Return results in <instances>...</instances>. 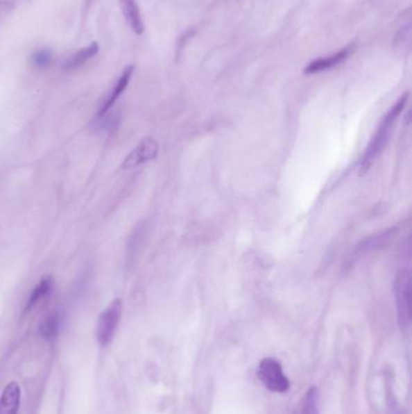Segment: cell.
I'll return each instance as SVG.
<instances>
[{
  "instance_id": "6da1fadb",
  "label": "cell",
  "mask_w": 412,
  "mask_h": 414,
  "mask_svg": "<svg viewBox=\"0 0 412 414\" xmlns=\"http://www.w3.org/2000/svg\"><path fill=\"white\" fill-rule=\"evenodd\" d=\"M408 101L409 92H406L395 102L393 107L389 109L387 114L384 115V118L381 120L377 131L366 148V153L361 156V163H359V176L368 174V171L370 169L372 164L377 160L379 154L384 151V147L387 146V143H388L394 124L399 118V115L403 113L404 108L408 104Z\"/></svg>"
},
{
  "instance_id": "7a4b0ae2",
  "label": "cell",
  "mask_w": 412,
  "mask_h": 414,
  "mask_svg": "<svg viewBox=\"0 0 412 414\" xmlns=\"http://www.w3.org/2000/svg\"><path fill=\"white\" fill-rule=\"evenodd\" d=\"M394 297L398 310L399 324L406 330L411 322V273L400 270L394 280Z\"/></svg>"
},
{
  "instance_id": "3957f363",
  "label": "cell",
  "mask_w": 412,
  "mask_h": 414,
  "mask_svg": "<svg viewBox=\"0 0 412 414\" xmlns=\"http://www.w3.org/2000/svg\"><path fill=\"white\" fill-rule=\"evenodd\" d=\"M258 376L267 390L278 394L289 390L291 381L286 373L283 372L282 365L276 358H262L259 363Z\"/></svg>"
},
{
  "instance_id": "277c9868",
  "label": "cell",
  "mask_w": 412,
  "mask_h": 414,
  "mask_svg": "<svg viewBox=\"0 0 412 414\" xmlns=\"http://www.w3.org/2000/svg\"><path fill=\"white\" fill-rule=\"evenodd\" d=\"M122 301L120 298L114 299L110 306L101 314L97 325V340L101 345H107L112 342L121 320Z\"/></svg>"
},
{
  "instance_id": "5b68a950",
  "label": "cell",
  "mask_w": 412,
  "mask_h": 414,
  "mask_svg": "<svg viewBox=\"0 0 412 414\" xmlns=\"http://www.w3.org/2000/svg\"><path fill=\"white\" fill-rule=\"evenodd\" d=\"M159 153V144L154 138H146L126 156L122 163V169H131L144 164L146 161L153 160Z\"/></svg>"
},
{
  "instance_id": "8992f818",
  "label": "cell",
  "mask_w": 412,
  "mask_h": 414,
  "mask_svg": "<svg viewBox=\"0 0 412 414\" xmlns=\"http://www.w3.org/2000/svg\"><path fill=\"white\" fill-rule=\"evenodd\" d=\"M353 49H354V45H350V47H343L340 51H337L336 53H333L330 56L314 60V61L311 62L309 65L304 67V74H307V76L318 74V73L329 71V69H332L334 67L341 65L342 62L346 61L347 58L351 56Z\"/></svg>"
},
{
  "instance_id": "52a82bcc",
  "label": "cell",
  "mask_w": 412,
  "mask_h": 414,
  "mask_svg": "<svg viewBox=\"0 0 412 414\" xmlns=\"http://www.w3.org/2000/svg\"><path fill=\"white\" fill-rule=\"evenodd\" d=\"M133 71H135V67L133 66H128L127 68H125V71L122 73L121 76L119 78L117 84L114 85L112 92H110V94L104 101V104H102V107L99 109L98 118H103L104 115L108 113L112 106L115 104L117 99H120V96L125 92V90H126L127 86L130 84V81H131Z\"/></svg>"
},
{
  "instance_id": "ba28073f",
  "label": "cell",
  "mask_w": 412,
  "mask_h": 414,
  "mask_svg": "<svg viewBox=\"0 0 412 414\" xmlns=\"http://www.w3.org/2000/svg\"><path fill=\"white\" fill-rule=\"evenodd\" d=\"M21 401V389L16 381L9 383L0 397V414H17Z\"/></svg>"
},
{
  "instance_id": "9c48e42d",
  "label": "cell",
  "mask_w": 412,
  "mask_h": 414,
  "mask_svg": "<svg viewBox=\"0 0 412 414\" xmlns=\"http://www.w3.org/2000/svg\"><path fill=\"white\" fill-rule=\"evenodd\" d=\"M122 13L135 33L141 35L144 32V24L136 0H119Z\"/></svg>"
},
{
  "instance_id": "30bf717a",
  "label": "cell",
  "mask_w": 412,
  "mask_h": 414,
  "mask_svg": "<svg viewBox=\"0 0 412 414\" xmlns=\"http://www.w3.org/2000/svg\"><path fill=\"white\" fill-rule=\"evenodd\" d=\"M99 51V45L97 42H92L89 47H85L79 51L74 53L73 56L67 61V69H76L79 67L84 66L86 62L92 60Z\"/></svg>"
},
{
  "instance_id": "8fae6325",
  "label": "cell",
  "mask_w": 412,
  "mask_h": 414,
  "mask_svg": "<svg viewBox=\"0 0 412 414\" xmlns=\"http://www.w3.org/2000/svg\"><path fill=\"white\" fill-rule=\"evenodd\" d=\"M52 288H53V280L51 278L42 279L31 293L28 301L24 306V311L32 310L39 301L51 293Z\"/></svg>"
},
{
  "instance_id": "7c38bea8",
  "label": "cell",
  "mask_w": 412,
  "mask_h": 414,
  "mask_svg": "<svg viewBox=\"0 0 412 414\" xmlns=\"http://www.w3.org/2000/svg\"><path fill=\"white\" fill-rule=\"evenodd\" d=\"M394 47L402 52H410L411 49V24L410 22L399 29L394 39Z\"/></svg>"
},
{
  "instance_id": "4fadbf2b",
  "label": "cell",
  "mask_w": 412,
  "mask_h": 414,
  "mask_svg": "<svg viewBox=\"0 0 412 414\" xmlns=\"http://www.w3.org/2000/svg\"><path fill=\"white\" fill-rule=\"evenodd\" d=\"M58 326H60V317L57 314H51V315L47 316L45 320L42 321L40 331H42L44 337L51 339L58 332Z\"/></svg>"
},
{
  "instance_id": "5bb4252c",
  "label": "cell",
  "mask_w": 412,
  "mask_h": 414,
  "mask_svg": "<svg viewBox=\"0 0 412 414\" xmlns=\"http://www.w3.org/2000/svg\"><path fill=\"white\" fill-rule=\"evenodd\" d=\"M302 414H318V410H317V394H316L314 389H311L307 396H306Z\"/></svg>"
},
{
  "instance_id": "9a60e30c",
  "label": "cell",
  "mask_w": 412,
  "mask_h": 414,
  "mask_svg": "<svg viewBox=\"0 0 412 414\" xmlns=\"http://www.w3.org/2000/svg\"><path fill=\"white\" fill-rule=\"evenodd\" d=\"M32 61H33L34 66L39 67V68H44V67H46L50 63V61H51V55L49 52L45 51V50L37 51L34 55L33 58H32Z\"/></svg>"
}]
</instances>
